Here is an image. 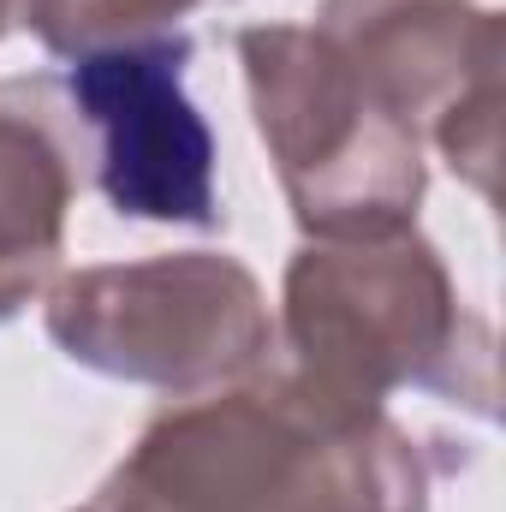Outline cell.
Segmentation results:
<instances>
[{"label":"cell","mask_w":506,"mask_h":512,"mask_svg":"<svg viewBox=\"0 0 506 512\" xmlns=\"http://www.w3.org/2000/svg\"><path fill=\"white\" fill-rule=\"evenodd\" d=\"M435 447L387 405L334 399L268 358L167 399L90 512H429L435 477L459 465Z\"/></svg>","instance_id":"6da1fadb"},{"label":"cell","mask_w":506,"mask_h":512,"mask_svg":"<svg viewBox=\"0 0 506 512\" xmlns=\"http://www.w3.org/2000/svg\"><path fill=\"white\" fill-rule=\"evenodd\" d=\"M274 352L334 399L387 405L417 387L495 417V328L417 227L381 239H304L280 274Z\"/></svg>","instance_id":"7a4b0ae2"},{"label":"cell","mask_w":506,"mask_h":512,"mask_svg":"<svg viewBox=\"0 0 506 512\" xmlns=\"http://www.w3.org/2000/svg\"><path fill=\"white\" fill-rule=\"evenodd\" d=\"M239 66L251 126L304 239H381L417 227L429 161L364 78L310 24H245Z\"/></svg>","instance_id":"3957f363"},{"label":"cell","mask_w":506,"mask_h":512,"mask_svg":"<svg viewBox=\"0 0 506 512\" xmlns=\"http://www.w3.org/2000/svg\"><path fill=\"white\" fill-rule=\"evenodd\" d=\"M54 352L90 376L155 393H203L274 358V310L251 262L227 251H173L90 262L42 292Z\"/></svg>","instance_id":"277c9868"},{"label":"cell","mask_w":506,"mask_h":512,"mask_svg":"<svg viewBox=\"0 0 506 512\" xmlns=\"http://www.w3.org/2000/svg\"><path fill=\"white\" fill-rule=\"evenodd\" d=\"M316 36L477 197L501 173V12L483 0H322Z\"/></svg>","instance_id":"5b68a950"},{"label":"cell","mask_w":506,"mask_h":512,"mask_svg":"<svg viewBox=\"0 0 506 512\" xmlns=\"http://www.w3.org/2000/svg\"><path fill=\"white\" fill-rule=\"evenodd\" d=\"M197 42L185 30L78 54L66 96L90 131V173L120 221L197 227L227 221L215 191V131L185 96Z\"/></svg>","instance_id":"8992f818"},{"label":"cell","mask_w":506,"mask_h":512,"mask_svg":"<svg viewBox=\"0 0 506 512\" xmlns=\"http://www.w3.org/2000/svg\"><path fill=\"white\" fill-rule=\"evenodd\" d=\"M84 179L90 131L66 96V78H0V322L54 286Z\"/></svg>","instance_id":"52a82bcc"},{"label":"cell","mask_w":506,"mask_h":512,"mask_svg":"<svg viewBox=\"0 0 506 512\" xmlns=\"http://www.w3.org/2000/svg\"><path fill=\"white\" fill-rule=\"evenodd\" d=\"M197 6H215V0H30L24 30L54 60H78V54H96V48L167 36Z\"/></svg>","instance_id":"ba28073f"},{"label":"cell","mask_w":506,"mask_h":512,"mask_svg":"<svg viewBox=\"0 0 506 512\" xmlns=\"http://www.w3.org/2000/svg\"><path fill=\"white\" fill-rule=\"evenodd\" d=\"M24 12H30V0H0V36H6V30H18V24H24Z\"/></svg>","instance_id":"9c48e42d"},{"label":"cell","mask_w":506,"mask_h":512,"mask_svg":"<svg viewBox=\"0 0 506 512\" xmlns=\"http://www.w3.org/2000/svg\"><path fill=\"white\" fill-rule=\"evenodd\" d=\"M84 512H90V507H84Z\"/></svg>","instance_id":"30bf717a"}]
</instances>
